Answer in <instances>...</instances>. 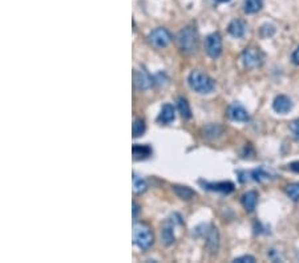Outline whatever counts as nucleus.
<instances>
[{
  "mask_svg": "<svg viewBox=\"0 0 299 263\" xmlns=\"http://www.w3.org/2000/svg\"><path fill=\"white\" fill-rule=\"evenodd\" d=\"M187 83H189V87L191 89L201 94L212 93L214 90V87H216L214 80L206 73H202L200 71H191L189 77H187Z\"/></svg>",
  "mask_w": 299,
  "mask_h": 263,
  "instance_id": "obj_1",
  "label": "nucleus"
},
{
  "mask_svg": "<svg viewBox=\"0 0 299 263\" xmlns=\"http://www.w3.org/2000/svg\"><path fill=\"white\" fill-rule=\"evenodd\" d=\"M177 44L183 53H187V55L195 53L198 48V34L194 27L183 28L177 36Z\"/></svg>",
  "mask_w": 299,
  "mask_h": 263,
  "instance_id": "obj_2",
  "label": "nucleus"
},
{
  "mask_svg": "<svg viewBox=\"0 0 299 263\" xmlns=\"http://www.w3.org/2000/svg\"><path fill=\"white\" fill-rule=\"evenodd\" d=\"M133 242L142 250L149 248L154 242V235L149 226L145 225V223H140V222L135 223V226H133Z\"/></svg>",
  "mask_w": 299,
  "mask_h": 263,
  "instance_id": "obj_3",
  "label": "nucleus"
},
{
  "mask_svg": "<svg viewBox=\"0 0 299 263\" xmlns=\"http://www.w3.org/2000/svg\"><path fill=\"white\" fill-rule=\"evenodd\" d=\"M242 60L245 67L253 69V68L262 65V63L265 60V55H263V52L259 48L250 47V48H246L243 51Z\"/></svg>",
  "mask_w": 299,
  "mask_h": 263,
  "instance_id": "obj_4",
  "label": "nucleus"
},
{
  "mask_svg": "<svg viewBox=\"0 0 299 263\" xmlns=\"http://www.w3.org/2000/svg\"><path fill=\"white\" fill-rule=\"evenodd\" d=\"M149 43L154 48H165L169 43L172 42V35L166 28H156L148 36Z\"/></svg>",
  "mask_w": 299,
  "mask_h": 263,
  "instance_id": "obj_5",
  "label": "nucleus"
},
{
  "mask_svg": "<svg viewBox=\"0 0 299 263\" xmlns=\"http://www.w3.org/2000/svg\"><path fill=\"white\" fill-rule=\"evenodd\" d=\"M205 51L212 59L220 57L222 52V39L220 34H210L205 39Z\"/></svg>",
  "mask_w": 299,
  "mask_h": 263,
  "instance_id": "obj_6",
  "label": "nucleus"
},
{
  "mask_svg": "<svg viewBox=\"0 0 299 263\" xmlns=\"http://www.w3.org/2000/svg\"><path fill=\"white\" fill-rule=\"evenodd\" d=\"M228 116L233 121H238V122H246L249 120V112L241 104H237V102L229 106Z\"/></svg>",
  "mask_w": 299,
  "mask_h": 263,
  "instance_id": "obj_7",
  "label": "nucleus"
},
{
  "mask_svg": "<svg viewBox=\"0 0 299 263\" xmlns=\"http://www.w3.org/2000/svg\"><path fill=\"white\" fill-rule=\"evenodd\" d=\"M273 109L277 113H280V114H286V113H288L292 109L291 100L287 96H284V94H279V96L274 98Z\"/></svg>",
  "mask_w": 299,
  "mask_h": 263,
  "instance_id": "obj_8",
  "label": "nucleus"
},
{
  "mask_svg": "<svg viewBox=\"0 0 299 263\" xmlns=\"http://www.w3.org/2000/svg\"><path fill=\"white\" fill-rule=\"evenodd\" d=\"M135 85L140 90L149 89L153 85V79L148 72L141 69V71H137L135 73Z\"/></svg>",
  "mask_w": 299,
  "mask_h": 263,
  "instance_id": "obj_9",
  "label": "nucleus"
},
{
  "mask_svg": "<svg viewBox=\"0 0 299 263\" xmlns=\"http://www.w3.org/2000/svg\"><path fill=\"white\" fill-rule=\"evenodd\" d=\"M201 184L204 185V189H208L212 192L224 193V194H229L234 190V185L232 182H226V181H222V182H201Z\"/></svg>",
  "mask_w": 299,
  "mask_h": 263,
  "instance_id": "obj_10",
  "label": "nucleus"
},
{
  "mask_svg": "<svg viewBox=\"0 0 299 263\" xmlns=\"http://www.w3.org/2000/svg\"><path fill=\"white\" fill-rule=\"evenodd\" d=\"M246 23L241 19H234L230 24H229V34L232 35L233 38H243L246 34Z\"/></svg>",
  "mask_w": 299,
  "mask_h": 263,
  "instance_id": "obj_11",
  "label": "nucleus"
},
{
  "mask_svg": "<svg viewBox=\"0 0 299 263\" xmlns=\"http://www.w3.org/2000/svg\"><path fill=\"white\" fill-rule=\"evenodd\" d=\"M176 118V112H174V108L170 104H165L161 109V113L158 114L157 121L160 124H170L172 121H174Z\"/></svg>",
  "mask_w": 299,
  "mask_h": 263,
  "instance_id": "obj_12",
  "label": "nucleus"
},
{
  "mask_svg": "<svg viewBox=\"0 0 299 263\" xmlns=\"http://www.w3.org/2000/svg\"><path fill=\"white\" fill-rule=\"evenodd\" d=\"M243 207L246 209L247 211H253L258 203V193L255 190H250V192L245 193L242 196V199H241Z\"/></svg>",
  "mask_w": 299,
  "mask_h": 263,
  "instance_id": "obj_13",
  "label": "nucleus"
},
{
  "mask_svg": "<svg viewBox=\"0 0 299 263\" xmlns=\"http://www.w3.org/2000/svg\"><path fill=\"white\" fill-rule=\"evenodd\" d=\"M174 241H176V238H174L173 225L169 221L165 222L164 227L161 230V242H162L165 246H169V244H172Z\"/></svg>",
  "mask_w": 299,
  "mask_h": 263,
  "instance_id": "obj_14",
  "label": "nucleus"
},
{
  "mask_svg": "<svg viewBox=\"0 0 299 263\" xmlns=\"http://www.w3.org/2000/svg\"><path fill=\"white\" fill-rule=\"evenodd\" d=\"M206 239H208L206 244H208V247H209L210 251L213 252V254L214 252H217L218 244H220V234H218V230L212 227V229L208 231V237H206Z\"/></svg>",
  "mask_w": 299,
  "mask_h": 263,
  "instance_id": "obj_15",
  "label": "nucleus"
},
{
  "mask_svg": "<svg viewBox=\"0 0 299 263\" xmlns=\"http://www.w3.org/2000/svg\"><path fill=\"white\" fill-rule=\"evenodd\" d=\"M173 190L176 193V196L178 198L183 199V201H189V199L194 198L195 192L194 190H191L189 186H182V185H174L173 186Z\"/></svg>",
  "mask_w": 299,
  "mask_h": 263,
  "instance_id": "obj_16",
  "label": "nucleus"
},
{
  "mask_svg": "<svg viewBox=\"0 0 299 263\" xmlns=\"http://www.w3.org/2000/svg\"><path fill=\"white\" fill-rule=\"evenodd\" d=\"M133 158L135 160H145L152 156V149L148 145H133Z\"/></svg>",
  "mask_w": 299,
  "mask_h": 263,
  "instance_id": "obj_17",
  "label": "nucleus"
},
{
  "mask_svg": "<svg viewBox=\"0 0 299 263\" xmlns=\"http://www.w3.org/2000/svg\"><path fill=\"white\" fill-rule=\"evenodd\" d=\"M262 0H245L243 2V11L246 14H257L261 11Z\"/></svg>",
  "mask_w": 299,
  "mask_h": 263,
  "instance_id": "obj_18",
  "label": "nucleus"
},
{
  "mask_svg": "<svg viewBox=\"0 0 299 263\" xmlns=\"http://www.w3.org/2000/svg\"><path fill=\"white\" fill-rule=\"evenodd\" d=\"M177 106H178V110L181 113V116L183 118H190L191 117V110H190V105H189V102H187L186 98L179 97L177 100Z\"/></svg>",
  "mask_w": 299,
  "mask_h": 263,
  "instance_id": "obj_19",
  "label": "nucleus"
},
{
  "mask_svg": "<svg viewBox=\"0 0 299 263\" xmlns=\"http://www.w3.org/2000/svg\"><path fill=\"white\" fill-rule=\"evenodd\" d=\"M145 121L141 118H136L133 121V126H132V132H133V137H140L145 133Z\"/></svg>",
  "mask_w": 299,
  "mask_h": 263,
  "instance_id": "obj_20",
  "label": "nucleus"
},
{
  "mask_svg": "<svg viewBox=\"0 0 299 263\" xmlns=\"http://www.w3.org/2000/svg\"><path fill=\"white\" fill-rule=\"evenodd\" d=\"M250 174H251V177H253V180L258 181V182H261V181L270 180V178H271V174H270L267 170L263 169V168H258V169L253 170Z\"/></svg>",
  "mask_w": 299,
  "mask_h": 263,
  "instance_id": "obj_21",
  "label": "nucleus"
},
{
  "mask_svg": "<svg viewBox=\"0 0 299 263\" xmlns=\"http://www.w3.org/2000/svg\"><path fill=\"white\" fill-rule=\"evenodd\" d=\"M133 190L137 194H141L146 190V182L142 180L141 177H139L137 174H133Z\"/></svg>",
  "mask_w": 299,
  "mask_h": 263,
  "instance_id": "obj_22",
  "label": "nucleus"
},
{
  "mask_svg": "<svg viewBox=\"0 0 299 263\" xmlns=\"http://www.w3.org/2000/svg\"><path fill=\"white\" fill-rule=\"evenodd\" d=\"M284 192L292 201H299V182L287 185L286 189H284Z\"/></svg>",
  "mask_w": 299,
  "mask_h": 263,
  "instance_id": "obj_23",
  "label": "nucleus"
},
{
  "mask_svg": "<svg viewBox=\"0 0 299 263\" xmlns=\"http://www.w3.org/2000/svg\"><path fill=\"white\" fill-rule=\"evenodd\" d=\"M204 136H208V137H217V136L222 135V128L218 126V125H209L204 129Z\"/></svg>",
  "mask_w": 299,
  "mask_h": 263,
  "instance_id": "obj_24",
  "label": "nucleus"
},
{
  "mask_svg": "<svg viewBox=\"0 0 299 263\" xmlns=\"http://www.w3.org/2000/svg\"><path fill=\"white\" fill-rule=\"evenodd\" d=\"M234 263H254L255 258L251 255H243V256H238L236 259L233 260Z\"/></svg>",
  "mask_w": 299,
  "mask_h": 263,
  "instance_id": "obj_25",
  "label": "nucleus"
},
{
  "mask_svg": "<svg viewBox=\"0 0 299 263\" xmlns=\"http://www.w3.org/2000/svg\"><path fill=\"white\" fill-rule=\"evenodd\" d=\"M290 129H291L292 135L295 136L296 139H299V118L292 121L291 125H290Z\"/></svg>",
  "mask_w": 299,
  "mask_h": 263,
  "instance_id": "obj_26",
  "label": "nucleus"
},
{
  "mask_svg": "<svg viewBox=\"0 0 299 263\" xmlns=\"http://www.w3.org/2000/svg\"><path fill=\"white\" fill-rule=\"evenodd\" d=\"M291 61L295 65H299V47H296V49L292 52L291 55Z\"/></svg>",
  "mask_w": 299,
  "mask_h": 263,
  "instance_id": "obj_27",
  "label": "nucleus"
},
{
  "mask_svg": "<svg viewBox=\"0 0 299 263\" xmlns=\"http://www.w3.org/2000/svg\"><path fill=\"white\" fill-rule=\"evenodd\" d=\"M290 169H291L292 172H296V173H299V161H295V162H292V164H290Z\"/></svg>",
  "mask_w": 299,
  "mask_h": 263,
  "instance_id": "obj_28",
  "label": "nucleus"
},
{
  "mask_svg": "<svg viewBox=\"0 0 299 263\" xmlns=\"http://www.w3.org/2000/svg\"><path fill=\"white\" fill-rule=\"evenodd\" d=\"M139 210H140V207H139V205H137V203L136 202H133V217H137V214H139Z\"/></svg>",
  "mask_w": 299,
  "mask_h": 263,
  "instance_id": "obj_29",
  "label": "nucleus"
},
{
  "mask_svg": "<svg viewBox=\"0 0 299 263\" xmlns=\"http://www.w3.org/2000/svg\"><path fill=\"white\" fill-rule=\"evenodd\" d=\"M217 2H221V3H225V2H229V0H217Z\"/></svg>",
  "mask_w": 299,
  "mask_h": 263,
  "instance_id": "obj_30",
  "label": "nucleus"
}]
</instances>
